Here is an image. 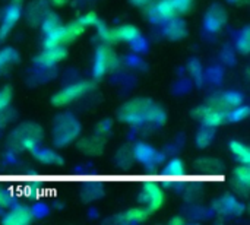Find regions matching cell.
Wrapping results in <instances>:
<instances>
[{
    "instance_id": "7c38bea8",
    "label": "cell",
    "mask_w": 250,
    "mask_h": 225,
    "mask_svg": "<svg viewBox=\"0 0 250 225\" xmlns=\"http://www.w3.org/2000/svg\"><path fill=\"white\" fill-rule=\"evenodd\" d=\"M67 57V50L64 48V45H57V47H48L44 48L37 57H35V63L41 67L50 69L57 66L60 61H63Z\"/></svg>"
},
{
    "instance_id": "f35d334b",
    "label": "cell",
    "mask_w": 250,
    "mask_h": 225,
    "mask_svg": "<svg viewBox=\"0 0 250 225\" xmlns=\"http://www.w3.org/2000/svg\"><path fill=\"white\" fill-rule=\"evenodd\" d=\"M151 0H130V3L133 6H138V7H145Z\"/></svg>"
},
{
    "instance_id": "30bf717a",
    "label": "cell",
    "mask_w": 250,
    "mask_h": 225,
    "mask_svg": "<svg viewBox=\"0 0 250 225\" xmlns=\"http://www.w3.org/2000/svg\"><path fill=\"white\" fill-rule=\"evenodd\" d=\"M138 201L142 204V206H145L151 214L161 209L164 202H166V193L164 189L161 187H145L141 189Z\"/></svg>"
},
{
    "instance_id": "60d3db41",
    "label": "cell",
    "mask_w": 250,
    "mask_h": 225,
    "mask_svg": "<svg viewBox=\"0 0 250 225\" xmlns=\"http://www.w3.org/2000/svg\"><path fill=\"white\" fill-rule=\"evenodd\" d=\"M53 4H56V6H63V4H66L67 3V0H50Z\"/></svg>"
},
{
    "instance_id": "f1b7e54d",
    "label": "cell",
    "mask_w": 250,
    "mask_h": 225,
    "mask_svg": "<svg viewBox=\"0 0 250 225\" xmlns=\"http://www.w3.org/2000/svg\"><path fill=\"white\" fill-rule=\"evenodd\" d=\"M188 70L190 73V76L196 81V82H202L204 79V69H202V64L198 59H190L189 63H188Z\"/></svg>"
},
{
    "instance_id": "d4e9b609",
    "label": "cell",
    "mask_w": 250,
    "mask_h": 225,
    "mask_svg": "<svg viewBox=\"0 0 250 225\" xmlns=\"http://www.w3.org/2000/svg\"><path fill=\"white\" fill-rule=\"evenodd\" d=\"M236 51L239 54L248 56L250 51V26H245L239 35H237V41H236Z\"/></svg>"
},
{
    "instance_id": "d6a6232c",
    "label": "cell",
    "mask_w": 250,
    "mask_h": 225,
    "mask_svg": "<svg viewBox=\"0 0 250 225\" xmlns=\"http://www.w3.org/2000/svg\"><path fill=\"white\" fill-rule=\"evenodd\" d=\"M173 1H174L177 15H186L193 7L195 0H173Z\"/></svg>"
},
{
    "instance_id": "8992f818",
    "label": "cell",
    "mask_w": 250,
    "mask_h": 225,
    "mask_svg": "<svg viewBox=\"0 0 250 225\" xmlns=\"http://www.w3.org/2000/svg\"><path fill=\"white\" fill-rule=\"evenodd\" d=\"M92 88H94V85L89 81L73 82V83L64 86L63 89H60L59 92H56L51 97V104L54 107H66V105L78 101L79 98L85 97L86 94H89V91Z\"/></svg>"
},
{
    "instance_id": "4fadbf2b",
    "label": "cell",
    "mask_w": 250,
    "mask_h": 225,
    "mask_svg": "<svg viewBox=\"0 0 250 225\" xmlns=\"http://www.w3.org/2000/svg\"><path fill=\"white\" fill-rule=\"evenodd\" d=\"M34 215L28 205H12L3 215L1 223L4 225H28L32 223Z\"/></svg>"
},
{
    "instance_id": "3957f363",
    "label": "cell",
    "mask_w": 250,
    "mask_h": 225,
    "mask_svg": "<svg viewBox=\"0 0 250 225\" xmlns=\"http://www.w3.org/2000/svg\"><path fill=\"white\" fill-rule=\"evenodd\" d=\"M81 130H82V126L73 114L70 113L59 114L53 123L51 141L57 148L67 146L78 139V136L81 135Z\"/></svg>"
},
{
    "instance_id": "6da1fadb",
    "label": "cell",
    "mask_w": 250,
    "mask_h": 225,
    "mask_svg": "<svg viewBox=\"0 0 250 225\" xmlns=\"http://www.w3.org/2000/svg\"><path fill=\"white\" fill-rule=\"evenodd\" d=\"M117 117L122 123L130 126H154L161 127L167 122L166 110L152 101L151 98H133L126 101L117 111Z\"/></svg>"
},
{
    "instance_id": "44dd1931",
    "label": "cell",
    "mask_w": 250,
    "mask_h": 225,
    "mask_svg": "<svg viewBox=\"0 0 250 225\" xmlns=\"http://www.w3.org/2000/svg\"><path fill=\"white\" fill-rule=\"evenodd\" d=\"M104 142H105V141H104L103 136L95 135V136L83 138L82 141H79L78 148H79L82 152L88 154V155H101L103 151H104V146H105Z\"/></svg>"
},
{
    "instance_id": "ab89813d",
    "label": "cell",
    "mask_w": 250,
    "mask_h": 225,
    "mask_svg": "<svg viewBox=\"0 0 250 225\" xmlns=\"http://www.w3.org/2000/svg\"><path fill=\"white\" fill-rule=\"evenodd\" d=\"M223 57H224V60H226V63H227V60H230V61H229L230 64H233V63H234V54H230V50H227V51H224V54H223Z\"/></svg>"
},
{
    "instance_id": "cb8c5ba5",
    "label": "cell",
    "mask_w": 250,
    "mask_h": 225,
    "mask_svg": "<svg viewBox=\"0 0 250 225\" xmlns=\"http://www.w3.org/2000/svg\"><path fill=\"white\" fill-rule=\"evenodd\" d=\"M215 136V129L214 127H208V126H204L202 129L198 130L196 133V138H195V142H196V146L204 149V148H208L212 142Z\"/></svg>"
},
{
    "instance_id": "f546056e",
    "label": "cell",
    "mask_w": 250,
    "mask_h": 225,
    "mask_svg": "<svg viewBox=\"0 0 250 225\" xmlns=\"http://www.w3.org/2000/svg\"><path fill=\"white\" fill-rule=\"evenodd\" d=\"M12 97H13V91H12L10 86H3V88H0V113L10 107Z\"/></svg>"
},
{
    "instance_id": "2e32d148",
    "label": "cell",
    "mask_w": 250,
    "mask_h": 225,
    "mask_svg": "<svg viewBox=\"0 0 250 225\" xmlns=\"http://www.w3.org/2000/svg\"><path fill=\"white\" fill-rule=\"evenodd\" d=\"M214 208L220 215L226 217H240L245 212V205L231 195H224L221 199L215 202Z\"/></svg>"
},
{
    "instance_id": "4dcf8cb0",
    "label": "cell",
    "mask_w": 250,
    "mask_h": 225,
    "mask_svg": "<svg viewBox=\"0 0 250 225\" xmlns=\"http://www.w3.org/2000/svg\"><path fill=\"white\" fill-rule=\"evenodd\" d=\"M78 20H79V23H82L85 28H88V26H97L98 22H100V18H98V15H97L95 12H86V13L81 15V16L78 18Z\"/></svg>"
},
{
    "instance_id": "e575fe53",
    "label": "cell",
    "mask_w": 250,
    "mask_h": 225,
    "mask_svg": "<svg viewBox=\"0 0 250 225\" xmlns=\"http://www.w3.org/2000/svg\"><path fill=\"white\" fill-rule=\"evenodd\" d=\"M130 45H132V48H133L135 51H138V53H144V51H146V48H148V42H146V40H145L142 35H139L138 38H135L133 41H130Z\"/></svg>"
},
{
    "instance_id": "52a82bcc",
    "label": "cell",
    "mask_w": 250,
    "mask_h": 225,
    "mask_svg": "<svg viewBox=\"0 0 250 225\" xmlns=\"http://www.w3.org/2000/svg\"><path fill=\"white\" fill-rule=\"evenodd\" d=\"M119 66V57L117 54L110 48V45L103 44L97 48L94 64H92V75L95 79L104 78L108 72L114 70Z\"/></svg>"
},
{
    "instance_id": "7bdbcfd3",
    "label": "cell",
    "mask_w": 250,
    "mask_h": 225,
    "mask_svg": "<svg viewBox=\"0 0 250 225\" xmlns=\"http://www.w3.org/2000/svg\"><path fill=\"white\" fill-rule=\"evenodd\" d=\"M227 1H230V3H240V1H243V0H227Z\"/></svg>"
},
{
    "instance_id": "e0dca14e",
    "label": "cell",
    "mask_w": 250,
    "mask_h": 225,
    "mask_svg": "<svg viewBox=\"0 0 250 225\" xmlns=\"http://www.w3.org/2000/svg\"><path fill=\"white\" fill-rule=\"evenodd\" d=\"M21 4H16V3H10L4 13H3V19H1V23H0V41H3L13 29V26L16 25V22L19 20L21 18Z\"/></svg>"
},
{
    "instance_id": "836d02e7",
    "label": "cell",
    "mask_w": 250,
    "mask_h": 225,
    "mask_svg": "<svg viewBox=\"0 0 250 225\" xmlns=\"http://www.w3.org/2000/svg\"><path fill=\"white\" fill-rule=\"evenodd\" d=\"M111 127H113V122H111L110 119H104V120H101V122L98 123V126H97V135L104 138L105 135H108V133L111 132Z\"/></svg>"
},
{
    "instance_id": "1f68e13d",
    "label": "cell",
    "mask_w": 250,
    "mask_h": 225,
    "mask_svg": "<svg viewBox=\"0 0 250 225\" xmlns=\"http://www.w3.org/2000/svg\"><path fill=\"white\" fill-rule=\"evenodd\" d=\"M12 190L10 187H0V211L12 206Z\"/></svg>"
},
{
    "instance_id": "5b68a950",
    "label": "cell",
    "mask_w": 250,
    "mask_h": 225,
    "mask_svg": "<svg viewBox=\"0 0 250 225\" xmlns=\"http://www.w3.org/2000/svg\"><path fill=\"white\" fill-rule=\"evenodd\" d=\"M98 37L104 41V42H117V41H123V42H130L135 38H138L141 35V31L138 26L126 23V25H120L116 28H110L105 23H103L101 20L98 22V25L95 26Z\"/></svg>"
},
{
    "instance_id": "b9f144b4",
    "label": "cell",
    "mask_w": 250,
    "mask_h": 225,
    "mask_svg": "<svg viewBox=\"0 0 250 225\" xmlns=\"http://www.w3.org/2000/svg\"><path fill=\"white\" fill-rule=\"evenodd\" d=\"M23 0H12V3H16V4H22Z\"/></svg>"
},
{
    "instance_id": "83f0119b",
    "label": "cell",
    "mask_w": 250,
    "mask_h": 225,
    "mask_svg": "<svg viewBox=\"0 0 250 225\" xmlns=\"http://www.w3.org/2000/svg\"><path fill=\"white\" fill-rule=\"evenodd\" d=\"M59 25H62V20H60L59 15L54 13V12H47L44 15V18H42V20H41V29H42L44 34L50 32L51 29L57 28Z\"/></svg>"
},
{
    "instance_id": "4316f807",
    "label": "cell",
    "mask_w": 250,
    "mask_h": 225,
    "mask_svg": "<svg viewBox=\"0 0 250 225\" xmlns=\"http://www.w3.org/2000/svg\"><path fill=\"white\" fill-rule=\"evenodd\" d=\"M248 116H249V105H246V104H240L227 111V119L230 123H240Z\"/></svg>"
},
{
    "instance_id": "277c9868",
    "label": "cell",
    "mask_w": 250,
    "mask_h": 225,
    "mask_svg": "<svg viewBox=\"0 0 250 225\" xmlns=\"http://www.w3.org/2000/svg\"><path fill=\"white\" fill-rule=\"evenodd\" d=\"M85 29L86 28L83 25H81L78 19L70 22V23H66V25L62 23L57 28H54V29H51L50 32L45 34L42 45H44V48L64 45V44L72 42L73 40H76Z\"/></svg>"
},
{
    "instance_id": "ffe728a7",
    "label": "cell",
    "mask_w": 250,
    "mask_h": 225,
    "mask_svg": "<svg viewBox=\"0 0 250 225\" xmlns=\"http://www.w3.org/2000/svg\"><path fill=\"white\" fill-rule=\"evenodd\" d=\"M233 184L236 187V190L240 195H248L249 193L250 186V170L249 165L246 164H240L239 167L234 168L233 171Z\"/></svg>"
},
{
    "instance_id": "7402d4cb",
    "label": "cell",
    "mask_w": 250,
    "mask_h": 225,
    "mask_svg": "<svg viewBox=\"0 0 250 225\" xmlns=\"http://www.w3.org/2000/svg\"><path fill=\"white\" fill-rule=\"evenodd\" d=\"M229 148H230V152L233 154V157L240 163V164H250V151L249 148L240 142V141H231L229 143Z\"/></svg>"
},
{
    "instance_id": "484cf974",
    "label": "cell",
    "mask_w": 250,
    "mask_h": 225,
    "mask_svg": "<svg viewBox=\"0 0 250 225\" xmlns=\"http://www.w3.org/2000/svg\"><path fill=\"white\" fill-rule=\"evenodd\" d=\"M19 61V53L12 48V47H6L0 50V70L15 64Z\"/></svg>"
},
{
    "instance_id": "8d00e7d4",
    "label": "cell",
    "mask_w": 250,
    "mask_h": 225,
    "mask_svg": "<svg viewBox=\"0 0 250 225\" xmlns=\"http://www.w3.org/2000/svg\"><path fill=\"white\" fill-rule=\"evenodd\" d=\"M167 168H168L170 171H180V170L185 168V164H183V161H182L180 158H173V160H170V163L167 164Z\"/></svg>"
},
{
    "instance_id": "ba28073f",
    "label": "cell",
    "mask_w": 250,
    "mask_h": 225,
    "mask_svg": "<svg viewBox=\"0 0 250 225\" xmlns=\"http://www.w3.org/2000/svg\"><path fill=\"white\" fill-rule=\"evenodd\" d=\"M193 117L201 120L204 126H208V127H220L226 123H229V119H227V110H223V108H218L215 105H211V104H204V105H199L193 110Z\"/></svg>"
},
{
    "instance_id": "d6986e66",
    "label": "cell",
    "mask_w": 250,
    "mask_h": 225,
    "mask_svg": "<svg viewBox=\"0 0 250 225\" xmlns=\"http://www.w3.org/2000/svg\"><path fill=\"white\" fill-rule=\"evenodd\" d=\"M29 152H31L32 157H34L40 164H42V165L57 167V165H63V164H64L63 158H62L56 151H53V149H50V148H44V146H41V145H37V146H34Z\"/></svg>"
},
{
    "instance_id": "9a60e30c",
    "label": "cell",
    "mask_w": 250,
    "mask_h": 225,
    "mask_svg": "<svg viewBox=\"0 0 250 225\" xmlns=\"http://www.w3.org/2000/svg\"><path fill=\"white\" fill-rule=\"evenodd\" d=\"M151 217V212L145 208V206H136V208H130L125 212H120L117 215H114L110 221L114 224L122 225H132V224H141L144 221H146Z\"/></svg>"
},
{
    "instance_id": "d590c367",
    "label": "cell",
    "mask_w": 250,
    "mask_h": 225,
    "mask_svg": "<svg viewBox=\"0 0 250 225\" xmlns=\"http://www.w3.org/2000/svg\"><path fill=\"white\" fill-rule=\"evenodd\" d=\"M31 211H32L34 218L45 217V215L48 214V206H47V205H44V204H37L35 206H32V208H31Z\"/></svg>"
},
{
    "instance_id": "ac0fdd59",
    "label": "cell",
    "mask_w": 250,
    "mask_h": 225,
    "mask_svg": "<svg viewBox=\"0 0 250 225\" xmlns=\"http://www.w3.org/2000/svg\"><path fill=\"white\" fill-rule=\"evenodd\" d=\"M163 34L171 41H180L188 35V25L183 19L174 16L163 22Z\"/></svg>"
},
{
    "instance_id": "8fae6325",
    "label": "cell",
    "mask_w": 250,
    "mask_h": 225,
    "mask_svg": "<svg viewBox=\"0 0 250 225\" xmlns=\"http://www.w3.org/2000/svg\"><path fill=\"white\" fill-rule=\"evenodd\" d=\"M227 23V12L223 6H211L204 16V26L211 34H218Z\"/></svg>"
},
{
    "instance_id": "9c48e42d",
    "label": "cell",
    "mask_w": 250,
    "mask_h": 225,
    "mask_svg": "<svg viewBox=\"0 0 250 225\" xmlns=\"http://www.w3.org/2000/svg\"><path fill=\"white\" fill-rule=\"evenodd\" d=\"M132 157L142 165H146L145 168H151L155 165H160L164 161V154H160L154 146L145 143V142H138L132 148Z\"/></svg>"
},
{
    "instance_id": "603a6c76",
    "label": "cell",
    "mask_w": 250,
    "mask_h": 225,
    "mask_svg": "<svg viewBox=\"0 0 250 225\" xmlns=\"http://www.w3.org/2000/svg\"><path fill=\"white\" fill-rule=\"evenodd\" d=\"M47 12H48V10H47L44 1H35V3H32V4L29 6V9H28V12H26V19H28V22L32 23V25H38V23L42 20V18H44V15H45Z\"/></svg>"
},
{
    "instance_id": "74e56055",
    "label": "cell",
    "mask_w": 250,
    "mask_h": 225,
    "mask_svg": "<svg viewBox=\"0 0 250 225\" xmlns=\"http://www.w3.org/2000/svg\"><path fill=\"white\" fill-rule=\"evenodd\" d=\"M168 224L170 225H183V224H186V220H185V218H182V217H173V218L168 221Z\"/></svg>"
},
{
    "instance_id": "7a4b0ae2",
    "label": "cell",
    "mask_w": 250,
    "mask_h": 225,
    "mask_svg": "<svg viewBox=\"0 0 250 225\" xmlns=\"http://www.w3.org/2000/svg\"><path fill=\"white\" fill-rule=\"evenodd\" d=\"M42 139V127L34 122H25L16 126L9 138H7V145L13 152H21V151H31L34 146L40 145Z\"/></svg>"
},
{
    "instance_id": "5bb4252c",
    "label": "cell",
    "mask_w": 250,
    "mask_h": 225,
    "mask_svg": "<svg viewBox=\"0 0 250 225\" xmlns=\"http://www.w3.org/2000/svg\"><path fill=\"white\" fill-rule=\"evenodd\" d=\"M245 101V97L243 94L237 92V91H223V92H218V94H214L207 102L211 104V105H215L218 108H223V110H231L240 104H243Z\"/></svg>"
}]
</instances>
